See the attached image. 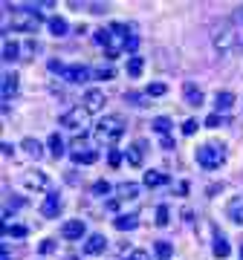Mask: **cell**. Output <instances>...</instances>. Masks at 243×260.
Listing matches in <instances>:
<instances>
[{
	"label": "cell",
	"mask_w": 243,
	"mask_h": 260,
	"mask_svg": "<svg viewBox=\"0 0 243 260\" xmlns=\"http://www.w3.org/2000/svg\"><path fill=\"white\" fill-rule=\"evenodd\" d=\"M125 119L122 116H104L99 124H96V130H93V139H96V145H116V142L125 136Z\"/></svg>",
	"instance_id": "1"
},
{
	"label": "cell",
	"mask_w": 243,
	"mask_h": 260,
	"mask_svg": "<svg viewBox=\"0 0 243 260\" xmlns=\"http://www.w3.org/2000/svg\"><path fill=\"white\" fill-rule=\"evenodd\" d=\"M44 23V15L38 9H12V18H9V26L12 32H38V26Z\"/></svg>",
	"instance_id": "2"
},
{
	"label": "cell",
	"mask_w": 243,
	"mask_h": 260,
	"mask_svg": "<svg viewBox=\"0 0 243 260\" xmlns=\"http://www.w3.org/2000/svg\"><path fill=\"white\" fill-rule=\"evenodd\" d=\"M226 162V148L223 145H203L197 148V165L206 171H217Z\"/></svg>",
	"instance_id": "3"
},
{
	"label": "cell",
	"mask_w": 243,
	"mask_h": 260,
	"mask_svg": "<svg viewBox=\"0 0 243 260\" xmlns=\"http://www.w3.org/2000/svg\"><path fill=\"white\" fill-rule=\"evenodd\" d=\"M211 41H215L217 52H220V55H226V52H232V47L237 44V35H234V29L229 26V23H223V26L215 32V38H211Z\"/></svg>",
	"instance_id": "4"
},
{
	"label": "cell",
	"mask_w": 243,
	"mask_h": 260,
	"mask_svg": "<svg viewBox=\"0 0 243 260\" xmlns=\"http://www.w3.org/2000/svg\"><path fill=\"white\" fill-rule=\"evenodd\" d=\"M104 104H107V99H104V90H99V87H90V90L84 93V99H81V107L87 110V116L102 113Z\"/></svg>",
	"instance_id": "5"
},
{
	"label": "cell",
	"mask_w": 243,
	"mask_h": 260,
	"mask_svg": "<svg viewBox=\"0 0 243 260\" xmlns=\"http://www.w3.org/2000/svg\"><path fill=\"white\" fill-rule=\"evenodd\" d=\"M84 119H87V110L78 104V107H73V110L61 113L58 124H61V127H67V130H81V127H84Z\"/></svg>",
	"instance_id": "6"
},
{
	"label": "cell",
	"mask_w": 243,
	"mask_h": 260,
	"mask_svg": "<svg viewBox=\"0 0 243 260\" xmlns=\"http://www.w3.org/2000/svg\"><path fill=\"white\" fill-rule=\"evenodd\" d=\"M23 188L26 191H49V174H44V171H29V174H23Z\"/></svg>",
	"instance_id": "7"
},
{
	"label": "cell",
	"mask_w": 243,
	"mask_h": 260,
	"mask_svg": "<svg viewBox=\"0 0 243 260\" xmlns=\"http://www.w3.org/2000/svg\"><path fill=\"white\" fill-rule=\"evenodd\" d=\"M84 232H87L84 220H67V223L61 225V237H64V240H81Z\"/></svg>",
	"instance_id": "8"
},
{
	"label": "cell",
	"mask_w": 243,
	"mask_h": 260,
	"mask_svg": "<svg viewBox=\"0 0 243 260\" xmlns=\"http://www.w3.org/2000/svg\"><path fill=\"white\" fill-rule=\"evenodd\" d=\"M145 148H148V142L139 139V142H133L131 148L125 150V156H128V162H131L133 168H142V162H145Z\"/></svg>",
	"instance_id": "9"
},
{
	"label": "cell",
	"mask_w": 243,
	"mask_h": 260,
	"mask_svg": "<svg viewBox=\"0 0 243 260\" xmlns=\"http://www.w3.org/2000/svg\"><path fill=\"white\" fill-rule=\"evenodd\" d=\"M61 197H58V191H49L47 194V200H44V205H41V214H44V217H49V220H52V217H58V214H61Z\"/></svg>",
	"instance_id": "10"
},
{
	"label": "cell",
	"mask_w": 243,
	"mask_h": 260,
	"mask_svg": "<svg viewBox=\"0 0 243 260\" xmlns=\"http://www.w3.org/2000/svg\"><path fill=\"white\" fill-rule=\"evenodd\" d=\"M87 78H90V67H84V64L67 67V73H64V81H70V84H84Z\"/></svg>",
	"instance_id": "11"
},
{
	"label": "cell",
	"mask_w": 243,
	"mask_h": 260,
	"mask_svg": "<svg viewBox=\"0 0 243 260\" xmlns=\"http://www.w3.org/2000/svg\"><path fill=\"white\" fill-rule=\"evenodd\" d=\"M104 249H107V237H104V234H90V237H87V243L81 246V251H84V254H102Z\"/></svg>",
	"instance_id": "12"
},
{
	"label": "cell",
	"mask_w": 243,
	"mask_h": 260,
	"mask_svg": "<svg viewBox=\"0 0 243 260\" xmlns=\"http://www.w3.org/2000/svg\"><path fill=\"white\" fill-rule=\"evenodd\" d=\"M183 95H186V102L191 104V107H200V104H203V90H200L197 84H191V81L183 84Z\"/></svg>",
	"instance_id": "13"
},
{
	"label": "cell",
	"mask_w": 243,
	"mask_h": 260,
	"mask_svg": "<svg viewBox=\"0 0 243 260\" xmlns=\"http://www.w3.org/2000/svg\"><path fill=\"white\" fill-rule=\"evenodd\" d=\"M215 107H217V113L232 110V107H234V93H229V90H217V95H215Z\"/></svg>",
	"instance_id": "14"
},
{
	"label": "cell",
	"mask_w": 243,
	"mask_h": 260,
	"mask_svg": "<svg viewBox=\"0 0 243 260\" xmlns=\"http://www.w3.org/2000/svg\"><path fill=\"white\" fill-rule=\"evenodd\" d=\"M116 194H119V200H136L139 197V185L136 182H119Z\"/></svg>",
	"instance_id": "15"
},
{
	"label": "cell",
	"mask_w": 243,
	"mask_h": 260,
	"mask_svg": "<svg viewBox=\"0 0 243 260\" xmlns=\"http://www.w3.org/2000/svg\"><path fill=\"white\" fill-rule=\"evenodd\" d=\"M113 225H116V229H119V232H133V229H136V225H139V220H136V217H133V214H119V217H116V220H113Z\"/></svg>",
	"instance_id": "16"
},
{
	"label": "cell",
	"mask_w": 243,
	"mask_h": 260,
	"mask_svg": "<svg viewBox=\"0 0 243 260\" xmlns=\"http://www.w3.org/2000/svg\"><path fill=\"white\" fill-rule=\"evenodd\" d=\"M20 148L26 150L32 159H41V156H44V145H41L38 139H32V136H26V139L20 142Z\"/></svg>",
	"instance_id": "17"
},
{
	"label": "cell",
	"mask_w": 243,
	"mask_h": 260,
	"mask_svg": "<svg viewBox=\"0 0 243 260\" xmlns=\"http://www.w3.org/2000/svg\"><path fill=\"white\" fill-rule=\"evenodd\" d=\"M73 162L75 165H96L99 162V150H75Z\"/></svg>",
	"instance_id": "18"
},
{
	"label": "cell",
	"mask_w": 243,
	"mask_h": 260,
	"mask_svg": "<svg viewBox=\"0 0 243 260\" xmlns=\"http://www.w3.org/2000/svg\"><path fill=\"white\" fill-rule=\"evenodd\" d=\"M229 220L243 225V197H234L232 203H229Z\"/></svg>",
	"instance_id": "19"
},
{
	"label": "cell",
	"mask_w": 243,
	"mask_h": 260,
	"mask_svg": "<svg viewBox=\"0 0 243 260\" xmlns=\"http://www.w3.org/2000/svg\"><path fill=\"white\" fill-rule=\"evenodd\" d=\"M142 182H145L148 188H159V185H165V182H168V177H165L162 171H145Z\"/></svg>",
	"instance_id": "20"
},
{
	"label": "cell",
	"mask_w": 243,
	"mask_h": 260,
	"mask_svg": "<svg viewBox=\"0 0 243 260\" xmlns=\"http://www.w3.org/2000/svg\"><path fill=\"white\" fill-rule=\"evenodd\" d=\"M125 70H128V75H131V78H139L142 70H145V58H142V55H131Z\"/></svg>",
	"instance_id": "21"
},
{
	"label": "cell",
	"mask_w": 243,
	"mask_h": 260,
	"mask_svg": "<svg viewBox=\"0 0 243 260\" xmlns=\"http://www.w3.org/2000/svg\"><path fill=\"white\" fill-rule=\"evenodd\" d=\"M15 93H18V75L6 73V75H3V99L9 102V95H15Z\"/></svg>",
	"instance_id": "22"
},
{
	"label": "cell",
	"mask_w": 243,
	"mask_h": 260,
	"mask_svg": "<svg viewBox=\"0 0 243 260\" xmlns=\"http://www.w3.org/2000/svg\"><path fill=\"white\" fill-rule=\"evenodd\" d=\"M47 26H49V32H52L55 38H64L67 32H70V26H67V20H64V18H49V20H47Z\"/></svg>",
	"instance_id": "23"
},
{
	"label": "cell",
	"mask_w": 243,
	"mask_h": 260,
	"mask_svg": "<svg viewBox=\"0 0 243 260\" xmlns=\"http://www.w3.org/2000/svg\"><path fill=\"white\" fill-rule=\"evenodd\" d=\"M18 55H20V47L15 44V41H3V61H18Z\"/></svg>",
	"instance_id": "24"
},
{
	"label": "cell",
	"mask_w": 243,
	"mask_h": 260,
	"mask_svg": "<svg viewBox=\"0 0 243 260\" xmlns=\"http://www.w3.org/2000/svg\"><path fill=\"white\" fill-rule=\"evenodd\" d=\"M154 254H157L159 260H171V254H174V246H171L168 240H159L157 246H154Z\"/></svg>",
	"instance_id": "25"
},
{
	"label": "cell",
	"mask_w": 243,
	"mask_h": 260,
	"mask_svg": "<svg viewBox=\"0 0 243 260\" xmlns=\"http://www.w3.org/2000/svg\"><path fill=\"white\" fill-rule=\"evenodd\" d=\"M49 153H52L55 159L64 156V139H61L58 133H52V136H49Z\"/></svg>",
	"instance_id": "26"
},
{
	"label": "cell",
	"mask_w": 243,
	"mask_h": 260,
	"mask_svg": "<svg viewBox=\"0 0 243 260\" xmlns=\"http://www.w3.org/2000/svg\"><path fill=\"white\" fill-rule=\"evenodd\" d=\"M150 127L157 130L159 136H168V130H171V119H165V116H157V119L150 121Z\"/></svg>",
	"instance_id": "27"
},
{
	"label": "cell",
	"mask_w": 243,
	"mask_h": 260,
	"mask_svg": "<svg viewBox=\"0 0 243 260\" xmlns=\"http://www.w3.org/2000/svg\"><path fill=\"white\" fill-rule=\"evenodd\" d=\"M157 225H168L171 223V208L168 205H157V220H154Z\"/></svg>",
	"instance_id": "28"
},
{
	"label": "cell",
	"mask_w": 243,
	"mask_h": 260,
	"mask_svg": "<svg viewBox=\"0 0 243 260\" xmlns=\"http://www.w3.org/2000/svg\"><path fill=\"white\" fill-rule=\"evenodd\" d=\"M211 249H215V257H229V251H232V246H229V243H226L223 237H217Z\"/></svg>",
	"instance_id": "29"
},
{
	"label": "cell",
	"mask_w": 243,
	"mask_h": 260,
	"mask_svg": "<svg viewBox=\"0 0 243 260\" xmlns=\"http://www.w3.org/2000/svg\"><path fill=\"white\" fill-rule=\"evenodd\" d=\"M3 232L9 234V237H26L29 229H26V225H18V223H15V225H3Z\"/></svg>",
	"instance_id": "30"
},
{
	"label": "cell",
	"mask_w": 243,
	"mask_h": 260,
	"mask_svg": "<svg viewBox=\"0 0 243 260\" xmlns=\"http://www.w3.org/2000/svg\"><path fill=\"white\" fill-rule=\"evenodd\" d=\"M93 194H96V197L110 194V182H107V179H99V182H93Z\"/></svg>",
	"instance_id": "31"
},
{
	"label": "cell",
	"mask_w": 243,
	"mask_h": 260,
	"mask_svg": "<svg viewBox=\"0 0 243 260\" xmlns=\"http://www.w3.org/2000/svg\"><path fill=\"white\" fill-rule=\"evenodd\" d=\"M125 260H150V254L145 249H133V251H128V254H125Z\"/></svg>",
	"instance_id": "32"
},
{
	"label": "cell",
	"mask_w": 243,
	"mask_h": 260,
	"mask_svg": "<svg viewBox=\"0 0 243 260\" xmlns=\"http://www.w3.org/2000/svg\"><path fill=\"white\" fill-rule=\"evenodd\" d=\"M96 78H99V81H110L113 78V67H99V70H96Z\"/></svg>",
	"instance_id": "33"
},
{
	"label": "cell",
	"mask_w": 243,
	"mask_h": 260,
	"mask_svg": "<svg viewBox=\"0 0 243 260\" xmlns=\"http://www.w3.org/2000/svg\"><path fill=\"white\" fill-rule=\"evenodd\" d=\"M197 127H200V124H197L194 119H186V124H183V133H186V136H194Z\"/></svg>",
	"instance_id": "34"
},
{
	"label": "cell",
	"mask_w": 243,
	"mask_h": 260,
	"mask_svg": "<svg viewBox=\"0 0 243 260\" xmlns=\"http://www.w3.org/2000/svg\"><path fill=\"white\" fill-rule=\"evenodd\" d=\"M168 93V87H165V84H150L148 87V95H165Z\"/></svg>",
	"instance_id": "35"
},
{
	"label": "cell",
	"mask_w": 243,
	"mask_h": 260,
	"mask_svg": "<svg viewBox=\"0 0 243 260\" xmlns=\"http://www.w3.org/2000/svg\"><path fill=\"white\" fill-rule=\"evenodd\" d=\"M38 251H41V254H52V251H55V240H44Z\"/></svg>",
	"instance_id": "36"
},
{
	"label": "cell",
	"mask_w": 243,
	"mask_h": 260,
	"mask_svg": "<svg viewBox=\"0 0 243 260\" xmlns=\"http://www.w3.org/2000/svg\"><path fill=\"white\" fill-rule=\"evenodd\" d=\"M49 70H52V73H58V75H64V73H67V67L61 64V61H49Z\"/></svg>",
	"instance_id": "37"
},
{
	"label": "cell",
	"mask_w": 243,
	"mask_h": 260,
	"mask_svg": "<svg viewBox=\"0 0 243 260\" xmlns=\"http://www.w3.org/2000/svg\"><path fill=\"white\" fill-rule=\"evenodd\" d=\"M220 121H223V119H220V113H211V116L206 119V127H217Z\"/></svg>",
	"instance_id": "38"
},
{
	"label": "cell",
	"mask_w": 243,
	"mask_h": 260,
	"mask_svg": "<svg viewBox=\"0 0 243 260\" xmlns=\"http://www.w3.org/2000/svg\"><path fill=\"white\" fill-rule=\"evenodd\" d=\"M107 162H110V165L116 168V165L122 162V153H119V150H110V153H107Z\"/></svg>",
	"instance_id": "39"
},
{
	"label": "cell",
	"mask_w": 243,
	"mask_h": 260,
	"mask_svg": "<svg viewBox=\"0 0 243 260\" xmlns=\"http://www.w3.org/2000/svg\"><path fill=\"white\" fill-rule=\"evenodd\" d=\"M174 194L186 197V194H188V182H174Z\"/></svg>",
	"instance_id": "40"
},
{
	"label": "cell",
	"mask_w": 243,
	"mask_h": 260,
	"mask_svg": "<svg viewBox=\"0 0 243 260\" xmlns=\"http://www.w3.org/2000/svg\"><path fill=\"white\" fill-rule=\"evenodd\" d=\"M136 44H139V38H136V35H128V41H125V49H131V52H133V49H136Z\"/></svg>",
	"instance_id": "41"
},
{
	"label": "cell",
	"mask_w": 243,
	"mask_h": 260,
	"mask_svg": "<svg viewBox=\"0 0 243 260\" xmlns=\"http://www.w3.org/2000/svg\"><path fill=\"white\" fill-rule=\"evenodd\" d=\"M125 99H128L131 104H136V107H145V104H142V95H136V93H128Z\"/></svg>",
	"instance_id": "42"
},
{
	"label": "cell",
	"mask_w": 243,
	"mask_h": 260,
	"mask_svg": "<svg viewBox=\"0 0 243 260\" xmlns=\"http://www.w3.org/2000/svg\"><path fill=\"white\" fill-rule=\"evenodd\" d=\"M159 145H162V150H174V139H171V136H162Z\"/></svg>",
	"instance_id": "43"
},
{
	"label": "cell",
	"mask_w": 243,
	"mask_h": 260,
	"mask_svg": "<svg viewBox=\"0 0 243 260\" xmlns=\"http://www.w3.org/2000/svg\"><path fill=\"white\" fill-rule=\"evenodd\" d=\"M0 260H12V257H9V251H6V249H3V254H0Z\"/></svg>",
	"instance_id": "44"
},
{
	"label": "cell",
	"mask_w": 243,
	"mask_h": 260,
	"mask_svg": "<svg viewBox=\"0 0 243 260\" xmlns=\"http://www.w3.org/2000/svg\"><path fill=\"white\" fill-rule=\"evenodd\" d=\"M237 15H240V20H243V6H240V9H237Z\"/></svg>",
	"instance_id": "45"
},
{
	"label": "cell",
	"mask_w": 243,
	"mask_h": 260,
	"mask_svg": "<svg viewBox=\"0 0 243 260\" xmlns=\"http://www.w3.org/2000/svg\"><path fill=\"white\" fill-rule=\"evenodd\" d=\"M240 260H243V246H240Z\"/></svg>",
	"instance_id": "46"
},
{
	"label": "cell",
	"mask_w": 243,
	"mask_h": 260,
	"mask_svg": "<svg viewBox=\"0 0 243 260\" xmlns=\"http://www.w3.org/2000/svg\"><path fill=\"white\" fill-rule=\"evenodd\" d=\"M67 260H75V257H67Z\"/></svg>",
	"instance_id": "47"
},
{
	"label": "cell",
	"mask_w": 243,
	"mask_h": 260,
	"mask_svg": "<svg viewBox=\"0 0 243 260\" xmlns=\"http://www.w3.org/2000/svg\"><path fill=\"white\" fill-rule=\"evenodd\" d=\"M240 41H243V38H240Z\"/></svg>",
	"instance_id": "48"
}]
</instances>
